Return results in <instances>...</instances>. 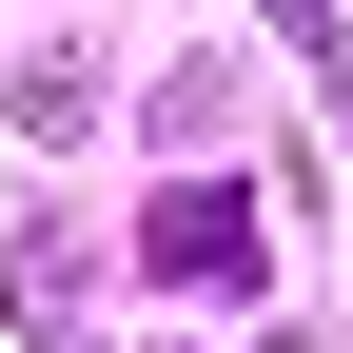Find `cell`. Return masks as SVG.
<instances>
[{
  "label": "cell",
  "instance_id": "1",
  "mask_svg": "<svg viewBox=\"0 0 353 353\" xmlns=\"http://www.w3.org/2000/svg\"><path fill=\"white\" fill-rule=\"evenodd\" d=\"M236 255H255L236 196H157V275H236Z\"/></svg>",
  "mask_w": 353,
  "mask_h": 353
}]
</instances>
